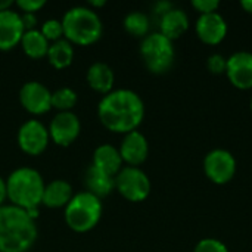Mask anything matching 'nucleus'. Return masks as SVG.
Listing matches in <instances>:
<instances>
[{
	"instance_id": "f257e3e1",
	"label": "nucleus",
	"mask_w": 252,
	"mask_h": 252,
	"mask_svg": "<svg viewBox=\"0 0 252 252\" xmlns=\"http://www.w3.org/2000/svg\"><path fill=\"white\" fill-rule=\"evenodd\" d=\"M97 115L103 127L112 133L127 134L139 128L145 118L142 97L130 89L112 90L102 97Z\"/></svg>"
},
{
	"instance_id": "f03ea898",
	"label": "nucleus",
	"mask_w": 252,
	"mask_h": 252,
	"mask_svg": "<svg viewBox=\"0 0 252 252\" xmlns=\"http://www.w3.org/2000/svg\"><path fill=\"white\" fill-rule=\"evenodd\" d=\"M37 233L35 220L25 210L12 204L0 207V252H27Z\"/></svg>"
},
{
	"instance_id": "7ed1b4c3",
	"label": "nucleus",
	"mask_w": 252,
	"mask_h": 252,
	"mask_svg": "<svg viewBox=\"0 0 252 252\" xmlns=\"http://www.w3.org/2000/svg\"><path fill=\"white\" fill-rule=\"evenodd\" d=\"M46 183L41 174L30 167H21L12 171L6 180L7 199L12 205L25 211L35 210L41 205Z\"/></svg>"
},
{
	"instance_id": "20e7f679",
	"label": "nucleus",
	"mask_w": 252,
	"mask_h": 252,
	"mask_svg": "<svg viewBox=\"0 0 252 252\" xmlns=\"http://www.w3.org/2000/svg\"><path fill=\"white\" fill-rule=\"evenodd\" d=\"M63 37L71 44L90 46L96 43L103 32V25L99 15L86 6H74L63 13L61 19Z\"/></svg>"
},
{
	"instance_id": "39448f33",
	"label": "nucleus",
	"mask_w": 252,
	"mask_h": 252,
	"mask_svg": "<svg viewBox=\"0 0 252 252\" xmlns=\"http://www.w3.org/2000/svg\"><path fill=\"white\" fill-rule=\"evenodd\" d=\"M102 211V201L93 193L84 190L75 193L65 207V223L71 230L77 233H86L97 226Z\"/></svg>"
},
{
	"instance_id": "423d86ee",
	"label": "nucleus",
	"mask_w": 252,
	"mask_h": 252,
	"mask_svg": "<svg viewBox=\"0 0 252 252\" xmlns=\"http://www.w3.org/2000/svg\"><path fill=\"white\" fill-rule=\"evenodd\" d=\"M140 56L145 66L152 74L168 72L176 61L174 41L162 35L159 31L148 34L140 44Z\"/></svg>"
},
{
	"instance_id": "0eeeda50",
	"label": "nucleus",
	"mask_w": 252,
	"mask_h": 252,
	"mask_svg": "<svg viewBox=\"0 0 252 252\" xmlns=\"http://www.w3.org/2000/svg\"><path fill=\"white\" fill-rule=\"evenodd\" d=\"M151 180L139 167H123L115 176V189L130 202H143L151 193Z\"/></svg>"
},
{
	"instance_id": "6e6552de",
	"label": "nucleus",
	"mask_w": 252,
	"mask_h": 252,
	"mask_svg": "<svg viewBox=\"0 0 252 252\" xmlns=\"http://www.w3.org/2000/svg\"><path fill=\"white\" fill-rule=\"evenodd\" d=\"M202 167L210 182L216 185H227L229 182L233 180L236 174L238 162L230 151L223 148H216L205 155Z\"/></svg>"
},
{
	"instance_id": "1a4fd4ad",
	"label": "nucleus",
	"mask_w": 252,
	"mask_h": 252,
	"mask_svg": "<svg viewBox=\"0 0 252 252\" xmlns=\"http://www.w3.org/2000/svg\"><path fill=\"white\" fill-rule=\"evenodd\" d=\"M49 142V130L38 120H28L18 130V145L22 152L31 157L43 154L47 149Z\"/></svg>"
},
{
	"instance_id": "9d476101",
	"label": "nucleus",
	"mask_w": 252,
	"mask_h": 252,
	"mask_svg": "<svg viewBox=\"0 0 252 252\" xmlns=\"http://www.w3.org/2000/svg\"><path fill=\"white\" fill-rule=\"evenodd\" d=\"M81 131V123L80 118L71 111V112H59L53 117L49 126V136L50 140H53L59 146H71Z\"/></svg>"
},
{
	"instance_id": "9b49d317",
	"label": "nucleus",
	"mask_w": 252,
	"mask_h": 252,
	"mask_svg": "<svg viewBox=\"0 0 252 252\" xmlns=\"http://www.w3.org/2000/svg\"><path fill=\"white\" fill-rule=\"evenodd\" d=\"M19 102L27 112L41 115L52 108V92L38 81H28L19 90Z\"/></svg>"
},
{
	"instance_id": "f8f14e48",
	"label": "nucleus",
	"mask_w": 252,
	"mask_h": 252,
	"mask_svg": "<svg viewBox=\"0 0 252 252\" xmlns=\"http://www.w3.org/2000/svg\"><path fill=\"white\" fill-rule=\"evenodd\" d=\"M226 77L241 90L252 89V52L238 50L227 58Z\"/></svg>"
},
{
	"instance_id": "ddd939ff",
	"label": "nucleus",
	"mask_w": 252,
	"mask_h": 252,
	"mask_svg": "<svg viewBox=\"0 0 252 252\" xmlns=\"http://www.w3.org/2000/svg\"><path fill=\"white\" fill-rule=\"evenodd\" d=\"M195 31L198 38L210 46L220 44L229 31L227 21L220 12H213V13H205L199 15L195 24Z\"/></svg>"
},
{
	"instance_id": "4468645a",
	"label": "nucleus",
	"mask_w": 252,
	"mask_h": 252,
	"mask_svg": "<svg viewBox=\"0 0 252 252\" xmlns=\"http://www.w3.org/2000/svg\"><path fill=\"white\" fill-rule=\"evenodd\" d=\"M118 151L123 158V162H126L130 167H139L148 159L149 143L143 133L134 130L131 133L124 134V139Z\"/></svg>"
},
{
	"instance_id": "2eb2a0df",
	"label": "nucleus",
	"mask_w": 252,
	"mask_h": 252,
	"mask_svg": "<svg viewBox=\"0 0 252 252\" xmlns=\"http://www.w3.org/2000/svg\"><path fill=\"white\" fill-rule=\"evenodd\" d=\"M25 28L21 21V13L12 9L0 12V50L6 52L21 44Z\"/></svg>"
},
{
	"instance_id": "dca6fc26",
	"label": "nucleus",
	"mask_w": 252,
	"mask_h": 252,
	"mask_svg": "<svg viewBox=\"0 0 252 252\" xmlns=\"http://www.w3.org/2000/svg\"><path fill=\"white\" fill-rule=\"evenodd\" d=\"M189 15L180 7L173 6L168 12L159 16V32L171 41L180 38L189 30Z\"/></svg>"
},
{
	"instance_id": "f3484780",
	"label": "nucleus",
	"mask_w": 252,
	"mask_h": 252,
	"mask_svg": "<svg viewBox=\"0 0 252 252\" xmlns=\"http://www.w3.org/2000/svg\"><path fill=\"white\" fill-rule=\"evenodd\" d=\"M123 158L120 151L112 145H100L94 149L93 154V164L96 168L103 171L105 174L115 177L123 168Z\"/></svg>"
},
{
	"instance_id": "a211bd4d",
	"label": "nucleus",
	"mask_w": 252,
	"mask_h": 252,
	"mask_svg": "<svg viewBox=\"0 0 252 252\" xmlns=\"http://www.w3.org/2000/svg\"><path fill=\"white\" fill-rule=\"evenodd\" d=\"M72 196V186L66 180H53L46 185L41 204L49 208H61L66 207Z\"/></svg>"
},
{
	"instance_id": "6ab92c4d",
	"label": "nucleus",
	"mask_w": 252,
	"mask_h": 252,
	"mask_svg": "<svg viewBox=\"0 0 252 252\" xmlns=\"http://www.w3.org/2000/svg\"><path fill=\"white\" fill-rule=\"evenodd\" d=\"M114 81L115 75L112 68L103 62H94L87 69V83L93 90L99 93L108 94L109 92H112Z\"/></svg>"
},
{
	"instance_id": "aec40b11",
	"label": "nucleus",
	"mask_w": 252,
	"mask_h": 252,
	"mask_svg": "<svg viewBox=\"0 0 252 252\" xmlns=\"http://www.w3.org/2000/svg\"><path fill=\"white\" fill-rule=\"evenodd\" d=\"M84 182L87 186V192L93 193L99 199L111 195L112 190L115 189V177L105 174L103 171H100L94 165H90L87 168L86 176H84Z\"/></svg>"
},
{
	"instance_id": "412c9836",
	"label": "nucleus",
	"mask_w": 252,
	"mask_h": 252,
	"mask_svg": "<svg viewBox=\"0 0 252 252\" xmlns=\"http://www.w3.org/2000/svg\"><path fill=\"white\" fill-rule=\"evenodd\" d=\"M21 46H22V50L25 52V55L31 59H41V58L47 56V52L50 47L49 41L40 32V30L25 31L22 35V40H21Z\"/></svg>"
},
{
	"instance_id": "4be33fe9",
	"label": "nucleus",
	"mask_w": 252,
	"mask_h": 252,
	"mask_svg": "<svg viewBox=\"0 0 252 252\" xmlns=\"http://www.w3.org/2000/svg\"><path fill=\"white\" fill-rule=\"evenodd\" d=\"M49 63L56 69L68 68L74 61V47L66 38H61L50 44L47 52Z\"/></svg>"
},
{
	"instance_id": "5701e85b",
	"label": "nucleus",
	"mask_w": 252,
	"mask_h": 252,
	"mask_svg": "<svg viewBox=\"0 0 252 252\" xmlns=\"http://www.w3.org/2000/svg\"><path fill=\"white\" fill-rule=\"evenodd\" d=\"M149 27H151V21L145 12L133 10V12L127 13L124 18L126 31L134 37H143L145 38L149 32Z\"/></svg>"
},
{
	"instance_id": "b1692460",
	"label": "nucleus",
	"mask_w": 252,
	"mask_h": 252,
	"mask_svg": "<svg viewBox=\"0 0 252 252\" xmlns=\"http://www.w3.org/2000/svg\"><path fill=\"white\" fill-rule=\"evenodd\" d=\"M77 93L69 87H62L52 93V108L59 112H71V109L77 105Z\"/></svg>"
},
{
	"instance_id": "393cba45",
	"label": "nucleus",
	"mask_w": 252,
	"mask_h": 252,
	"mask_svg": "<svg viewBox=\"0 0 252 252\" xmlns=\"http://www.w3.org/2000/svg\"><path fill=\"white\" fill-rule=\"evenodd\" d=\"M40 32L46 37L47 41H58L63 37V28L62 22L59 19H47L43 22Z\"/></svg>"
},
{
	"instance_id": "a878e982",
	"label": "nucleus",
	"mask_w": 252,
	"mask_h": 252,
	"mask_svg": "<svg viewBox=\"0 0 252 252\" xmlns=\"http://www.w3.org/2000/svg\"><path fill=\"white\" fill-rule=\"evenodd\" d=\"M193 252H229V248L216 238H204L195 245Z\"/></svg>"
},
{
	"instance_id": "bb28decb",
	"label": "nucleus",
	"mask_w": 252,
	"mask_h": 252,
	"mask_svg": "<svg viewBox=\"0 0 252 252\" xmlns=\"http://www.w3.org/2000/svg\"><path fill=\"white\" fill-rule=\"evenodd\" d=\"M207 68L211 74L214 75H221L226 74V68H227V58L219 52L211 53L207 58Z\"/></svg>"
},
{
	"instance_id": "cd10ccee",
	"label": "nucleus",
	"mask_w": 252,
	"mask_h": 252,
	"mask_svg": "<svg viewBox=\"0 0 252 252\" xmlns=\"http://www.w3.org/2000/svg\"><path fill=\"white\" fill-rule=\"evenodd\" d=\"M190 4H192V7L195 10H198L199 15L217 12V9L220 7V1L219 0H192Z\"/></svg>"
},
{
	"instance_id": "c85d7f7f",
	"label": "nucleus",
	"mask_w": 252,
	"mask_h": 252,
	"mask_svg": "<svg viewBox=\"0 0 252 252\" xmlns=\"http://www.w3.org/2000/svg\"><path fill=\"white\" fill-rule=\"evenodd\" d=\"M16 6L22 10V13H35L41 7L46 6L44 0H18Z\"/></svg>"
},
{
	"instance_id": "c756f323",
	"label": "nucleus",
	"mask_w": 252,
	"mask_h": 252,
	"mask_svg": "<svg viewBox=\"0 0 252 252\" xmlns=\"http://www.w3.org/2000/svg\"><path fill=\"white\" fill-rule=\"evenodd\" d=\"M21 21H22V25H24L25 31L35 30V24H37L35 13H21Z\"/></svg>"
},
{
	"instance_id": "7c9ffc66",
	"label": "nucleus",
	"mask_w": 252,
	"mask_h": 252,
	"mask_svg": "<svg viewBox=\"0 0 252 252\" xmlns=\"http://www.w3.org/2000/svg\"><path fill=\"white\" fill-rule=\"evenodd\" d=\"M171 7H173V3L162 0V1H158V3H155V6H154V12H155V13H158V15L161 16V15H164L165 12H168Z\"/></svg>"
},
{
	"instance_id": "2f4dec72",
	"label": "nucleus",
	"mask_w": 252,
	"mask_h": 252,
	"mask_svg": "<svg viewBox=\"0 0 252 252\" xmlns=\"http://www.w3.org/2000/svg\"><path fill=\"white\" fill-rule=\"evenodd\" d=\"M7 198V190H6V180L0 177V207L3 205L4 199Z\"/></svg>"
},
{
	"instance_id": "473e14b6",
	"label": "nucleus",
	"mask_w": 252,
	"mask_h": 252,
	"mask_svg": "<svg viewBox=\"0 0 252 252\" xmlns=\"http://www.w3.org/2000/svg\"><path fill=\"white\" fill-rule=\"evenodd\" d=\"M241 7L247 12V13H250L252 15V0H241Z\"/></svg>"
},
{
	"instance_id": "72a5a7b5",
	"label": "nucleus",
	"mask_w": 252,
	"mask_h": 252,
	"mask_svg": "<svg viewBox=\"0 0 252 252\" xmlns=\"http://www.w3.org/2000/svg\"><path fill=\"white\" fill-rule=\"evenodd\" d=\"M12 4H13L12 0H0V12L1 10H6V9H10Z\"/></svg>"
},
{
	"instance_id": "f704fd0d",
	"label": "nucleus",
	"mask_w": 252,
	"mask_h": 252,
	"mask_svg": "<svg viewBox=\"0 0 252 252\" xmlns=\"http://www.w3.org/2000/svg\"><path fill=\"white\" fill-rule=\"evenodd\" d=\"M105 4H106L105 0H92V1H90V6H92V7H102V6H105Z\"/></svg>"
},
{
	"instance_id": "c9c22d12",
	"label": "nucleus",
	"mask_w": 252,
	"mask_h": 252,
	"mask_svg": "<svg viewBox=\"0 0 252 252\" xmlns=\"http://www.w3.org/2000/svg\"><path fill=\"white\" fill-rule=\"evenodd\" d=\"M250 106H251V112H252V97H251V103H250Z\"/></svg>"
}]
</instances>
